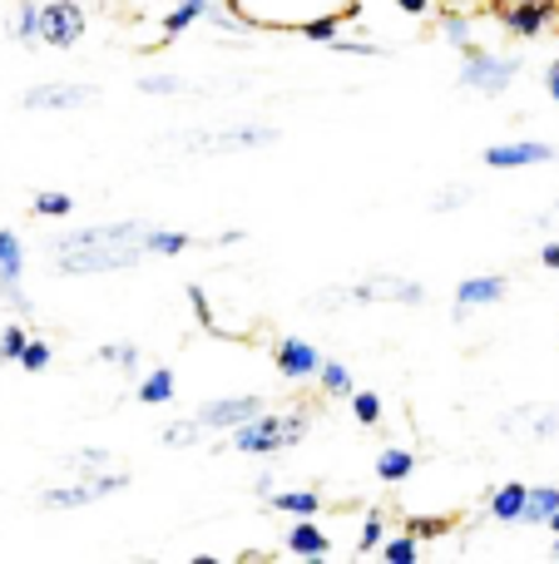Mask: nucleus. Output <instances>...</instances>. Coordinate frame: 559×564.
I'll return each instance as SVG.
<instances>
[{"instance_id": "obj_8", "label": "nucleus", "mask_w": 559, "mask_h": 564, "mask_svg": "<svg viewBox=\"0 0 559 564\" xmlns=\"http://www.w3.org/2000/svg\"><path fill=\"white\" fill-rule=\"evenodd\" d=\"M491 10L501 15V25L511 30L515 40H540L545 30L555 25L559 0H501V6H491Z\"/></svg>"}, {"instance_id": "obj_30", "label": "nucleus", "mask_w": 559, "mask_h": 564, "mask_svg": "<svg viewBox=\"0 0 559 564\" xmlns=\"http://www.w3.org/2000/svg\"><path fill=\"white\" fill-rule=\"evenodd\" d=\"M382 540H386V516L382 510H372V516L362 520V530H357V555H376V550H382Z\"/></svg>"}, {"instance_id": "obj_24", "label": "nucleus", "mask_w": 559, "mask_h": 564, "mask_svg": "<svg viewBox=\"0 0 559 564\" xmlns=\"http://www.w3.org/2000/svg\"><path fill=\"white\" fill-rule=\"evenodd\" d=\"M317 381H322V391L332 401H347L357 391V381H352V367H347V361H322V367H317Z\"/></svg>"}, {"instance_id": "obj_44", "label": "nucleus", "mask_w": 559, "mask_h": 564, "mask_svg": "<svg viewBox=\"0 0 559 564\" xmlns=\"http://www.w3.org/2000/svg\"><path fill=\"white\" fill-rule=\"evenodd\" d=\"M550 224H559V198L545 208V214H535V228H550Z\"/></svg>"}, {"instance_id": "obj_31", "label": "nucleus", "mask_w": 559, "mask_h": 564, "mask_svg": "<svg viewBox=\"0 0 559 564\" xmlns=\"http://www.w3.org/2000/svg\"><path fill=\"white\" fill-rule=\"evenodd\" d=\"M386 564H416L421 560V540L416 535H396V540H382V550H376Z\"/></svg>"}, {"instance_id": "obj_19", "label": "nucleus", "mask_w": 559, "mask_h": 564, "mask_svg": "<svg viewBox=\"0 0 559 564\" xmlns=\"http://www.w3.org/2000/svg\"><path fill=\"white\" fill-rule=\"evenodd\" d=\"M188 248H194V238L178 234V228H158V224L144 228V258H178Z\"/></svg>"}, {"instance_id": "obj_20", "label": "nucleus", "mask_w": 559, "mask_h": 564, "mask_svg": "<svg viewBox=\"0 0 559 564\" xmlns=\"http://www.w3.org/2000/svg\"><path fill=\"white\" fill-rule=\"evenodd\" d=\"M416 476V451L406 446H386L382 456H376V480H386V486H402V480Z\"/></svg>"}, {"instance_id": "obj_18", "label": "nucleus", "mask_w": 559, "mask_h": 564, "mask_svg": "<svg viewBox=\"0 0 559 564\" xmlns=\"http://www.w3.org/2000/svg\"><path fill=\"white\" fill-rule=\"evenodd\" d=\"M134 397H139V406H168V401L178 397L174 367H154V371H149V377L134 387Z\"/></svg>"}, {"instance_id": "obj_22", "label": "nucleus", "mask_w": 559, "mask_h": 564, "mask_svg": "<svg viewBox=\"0 0 559 564\" xmlns=\"http://www.w3.org/2000/svg\"><path fill=\"white\" fill-rule=\"evenodd\" d=\"M555 510H559V486H535V490H525L520 525H545Z\"/></svg>"}, {"instance_id": "obj_10", "label": "nucleus", "mask_w": 559, "mask_h": 564, "mask_svg": "<svg viewBox=\"0 0 559 564\" xmlns=\"http://www.w3.org/2000/svg\"><path fill=\"white\" fill-rule=\"evenodd\" d=\"M228 451H243V456H283V416L257 411L253 421L228 431Z\"/></svg>"}, {"instance_id": "obj_29", "label": "nucleus", "mask_w": 559, "mask_h": 564, "mask_svg": "<svg viewBox=\"0 0 559 564\" xmlns=\"http://www.w3.org/2000/svg\"><path fill=\"white\" fill-rule=\"evenodd\" d=\"M352 416H357V426H382V416H386V401L376 397V391H352Z\"/></svg>"}, {"instance_id": "obj_32", "label": "nucleus", "mask_w": 559, "mask_h": 564, "mask_svg": "<svg viewBox=\"0 0 559 564\" xmlns=\"http://www.w3.org/2000/svg\"><path fill=\"white\" fill-rule=\"evenodd\" d=\"M184 292H188V302H194V317H198V327H204V332H213V337H218V332H223V322L213 317V302H208L204 282H188Z\"/></svg>"}, {"instance_id": "obj_45", "label": "nucleus", "mask_w": 559, "mask_h": 564, "mask_svg": "<svg viewBox=\"0 0 559 564\" xmlns=\"http://www.w3.org/2000/svg\"><path fill=\"white\" fill-rule=\"evenodd\" d=\"M253 490H257V496H263V500H267V496H273V490H277V486H273V470H263V476H257V480H253Z\"/></svg>"}, {"instance_id": "obj_23", "label": "nucleus", "mask_w": 559, "mask_h": 564, "mask_svg": "<svg viewBox=\"0 0 559 564\" xmlns=\"http://www.w3.org/2000/svg\"><path fill=\"white\" fill-rule=\"evenodd\" d=\"M10 40L15 45H40V0H20L15 6V20H10Z\"/></svg>"}, {"instance_id": "obj_4", "label": "nucleus", "mask_w": 559, "mask_h": 564, "mask_svg": "<svg viewBox=\"0 0 559 564\" xmlns=\"http://www.w3.org/2000/svg\"><path fill=\"white\" fill-rule=\"evenodd\" d=\"M283 139V129L273 124H233V129H184L168 134V144H178L184 154H248V149H267Z\"/></svg>"}, {"instance_id": "obj_1", "label": "nucleus", "mask_w": 559, "mask_h": 564, "mask_svg": "<svg viewBox=\"0 0 559 564\" xmlns=\"http://www.w3.org/2000/svg\"><path fill=\"white\" fill-rule=\"evenodd\" d=\"M144 228L149 224H95V228H75L59 234L50 243L59 278H99V273H129L144 263Z\"/></svg>"}, {"instance_id": "obj_48", "label": "nucleus", "mask_w": 559, "mask_h": 564, "mask_svg": "<svg viewBox=\"0 0 559 564\" xmlns=\"http://www.w3.org/2000/svg\"><path fill=\"white\" fill-rule=\"evenodd\" d=\"M550 560H559V535H555V545H550Z\"/></svg>"}, {"instance_id": "obj_11", "label": "nucleus", "mask_w": 559, "mask_h": 564, "mask_svg": "<svg viewBox=\"0 0 559 564\" xmlns=\"http://www.w3.org/2000/svg\"><path fill=\"white\" fill-rule=\"evenodd\" d=\"M257 411H267V397H257V391L218 397V401H204V406H198V426L204 431H233V426H243V421H253Z\"/></svg>"}, {"instance_id": "obj_25", "label": "nucleus", "mask_w": 559, "mask_h": 564, "mask_svg": "<svg viewBox=\"0 0 559 564\" xmlns=\"http://www.w3.org/2000/svg\"><path fill=\"white\" fill-rule=\"evenodd\" d=\"M204 436H208V431L198 426V416H188V421H168V426L158 431V441H164L168 451H188V446H198Z\"/></svg>"}, {"instance_id": "obj_41", "label": "nucleus", "mask_w": 559, "mask_h": 564, "mask_svg": "<svg viewBox=\"0 0 559 564\" xmlns=\"http://www.w3.org/2000/svg\"><path fill=\"white\" fill-rule=\"evenodd\" d=\"M559 436V411H540L535 416V441H555Z\"/></svg>"}, {"instance_id": "obj_6", "label": "nucleus", "mask_w": 559, "mask_h": 564, "mask_svg": "<svg viewBox=\"0 0 559 564\" xmlns=\"http://www.w3.org/2000/svg\"><path fill=\"white\" fill-rule=\"evenodd\" d=\"M99 99V85H85V79H45V85H30L20 95V109L30 115H69V109H85Z\"/></svg>"}, {"instance_id": "obj_7", "label": "nucleus", "mask_w": 559, "mask_h": 564, "mask_svg": "<svg viewBox=\"0 0 559 564\" xmlns=\"http://www.w3.org/2000/svg\"><path fill=\"white\" fill-rule=\"evenodd\" d=\"M89 30V15L79 0H40V45L75 50Z\"/></svg>"}, {"instance_id": "obj_38", "label": "nucleus", "mask_w": 559, "mask_h": 564, "mask_svg": "<svg viewBox=\"0 0 559 564\" xmlns=\"http://www.w3.org/2000/svg\"><path fill=\"white\" fill-rule=\"evenodd\" d=\"M30 341V332H25V322H6L0 327V361H10L15 367V357H20V347Z\"/></svg>"}, {"instance_id": "obj_40", "label": "nucleus", "mask_w": 559, "mask_h": 564, "mask_svg": "<svg viewBox=\"0 0 559 564\" xmlns=\"http://www.w3.org/2000/svg\"><path fill=\"white\" fill-rule=\"evenodd\" d=\"M392 6L402 10V15H412V20H426L436 6H441V0H392Z\"/></svg>"}, {"instance_id": "obj_28", "label": "nucleus", "mask_w": 559, "mask_h": 564, "mask_svg": "<svg viewBox=\"0 0 559 564\" xmlns=\"http://www.w3.org/2000/svg\"><path fill=\"white\" fill-rule=\"evenodd\" d=\"M99 361H109V367H119V371H139L144 347H139V341H105V347H99Z\"/></svg>"}, {"instance_id": "obj_12", "label": "nucleus", "mask_w": 559, "mask_h": 564, "mask_svg": "<svg viewBox=\"0 0 559 564\" xmlns=\"http://www.w3.org/2000/svg\"><path fill=\"white\" fill-rule=\"evenodd\" d=\"M273 367H277V377L283 381H317V367H322V351L313 347V341H303V337H283L273 347Z\"/></svg>"}, {"instance_id": "obj_47", "label": "nucleus", "mask_w": 559, "mask_h": 564, "mask_svg": "<svg viewBox=\"0 0 559 564\" xmlns=\"http://www.w3.org/2000/svg\"><path fill=\"white\" fill-rule=\"evenodd\" d=\"M545 530H550V535H559V510H555L550 520H545Z\"/></svg>"}, {"instance_id": "obj_27", "label": "nucleus", "mask_w": 559, "mask_h": 564, "mask_svg": "<svg viewBox=\"0 0 559 564\" xmlns=\"http://www.w3.org/2000/svg\"><path fill=\"white\" fill-rule=\"evenodd\" d=\"M50 361H55V347H50L45 337H30L25 347H20L15 367H20V371H30V377H40V371H50Z\"/></svg>"}, {"instance_id": "obj_43", "label": "nucleus", "mask_w": 559, "mask_h": 564, "mask_svg": "<svg viewBox=\"0 0 559 564\" xmlns=\"http://www.w3.org/2000/svg\"><path fill=\"white\" fill-rule=\"evenodd\" d=\"M238 243H248L243 228H228V234H218V248H238Z\"/></svg>"}, {"instance_id": "obj_5", "label": "nucleus", "mask_w": 559, "mask_h": 564, "mask_svg": "<svg viewBox=\"0 0 559 564\" xmlns=\"http://www.w3.org/2000/svg\"><path fill=\"white\" fill-rule=\"evenodd\" d=\"M119 490H129L124 470H95V476H79L75 486L40 490V506L45 510H79V506H95V500H105V496H119Z\"/></svg>"}, {"instance_id": "obj_34", "label": "nucleus", "mask_w": 559, "mask_h": 564, "mask_svg": "<svg viewBox=\"0 0 559 564\" xmlns=\"http://www.w3.org/2000/svg\"><path fill=\"white\" fill-rule=\"evenodd\" d=\"M65 466L79 470V476H95V470L114 466V456H109V451H99V446H85V451H75V456H65Z\"/></svg>"}, {"instance_id": "obj_42", "label": "nucleus", "mask_w": 559, "mask_h": 564, "mask_svg": "<svg viewBox=\"0 0 559 564\" xmlns=\"http://www.w3.org/2000/svg\"><path fill=\"white\" fill-rule=\"evenodd\" d=\"M545 95H550L555 105H559V59H555L550 69H545Z\"/></svg>"}, {"instance_id": "obj_2", "label": "nucleus", "mask_w": 559, "mask_h": 564, "mask_svg": "<svg viewBox=\"0 0 559 564\" xmlns=\"http://www.w3.org/2000/svg\"><path fill=\"white\" fill-rule=\"evenodd\" d=\"M248 30H273V35H293V30L313 25L322 15H352L357 0H223Z\"/></svg>"}, {"instance_id": "obj_3", "label": "nucleus", "mask_w": 559, "mask_h": 564, "mask_svg": "<svg viewBox=\"0 0 559 564\" xmlns=\"http://www.w3.org/2000/svg\"><path fill=\"white\" fill-rule=\"evenodd\" d=\"M520 69H525L520 55H495V50H485V45H471V50H461L456 85L471 89V95H481V99H501L505 89L520 79Z\"/></svg>"}, {"instance_id": "obj_26", "label": "nucleus", "mask_w": 559, "mask_h": 564, "mask_svg": "<svg viewBox=\"0 0 559 564\" xmlns=\"http://www.w3.org/2000/svg\"><path fill=\"white\" fill-rule=\"evenodd\" d=\"M30 214L35 218H69L75 214V198L59 194V188H40V194L30 198Z\"/></svg>"}, {"instance_id": "obj_17", "label": "nucleus", "mask_w": 559, "mask_h": 564, "mask_svg": "<svg viewBox=\"0 0 559 564\" xmlns=\"http://www.w3.org/2000/svg\"><path fill=\"white\" fill-rule=\"evenodd\" d=\"M208 6H213V0H178V6L168 10L164 20H158V45H174V40L184 35V30L194 25V20H204V15H208Z\"/></svg>"}, {"instance_id": "obj_37", "label": "nucleus", "mask_w": 559, "mask_h": 564, "mask_svg": "<svg viewBox=\"0 0 559 564\" xmlns=\"http://www.w3.org/2000/svg\"><path fill=\"white\" fill-rule=\"evenodd\" d=\"M441 40H446V45H456V50H471L475 45V40H471V15H456V10H451V15L441 20Z\"/></svg>"}, {"instance_id": "obj_21", "label": "nucleus", "mask_w": 559, "mask_h": 564, "mask_svg": "<svg viewBox=\"0 0 559 564\" xmlns=\"http://www.w3.org/2000/svg\"><path fill=\"white\" fill-rule=\"evenodd\" d=\"M525 490L530 486H520V480H511V486H501L491 496V520H501V525H520V510H525Z\"/></svg>"}, {"instance_id": "obj_33", "label": "nucleus", "mask_w": 559, "mask_h": 564, "mask_svg": "<svg viewBox=\"0 0 559 564\" xmlns=\"http://www.w3.org/2000/svg\"><path fill=\"white\" fill-rule=\"evenodd\" d=\"M188 79H178V75H139V95H158V99H168V95H188Z\"/></svg>"}, {"instance_id": "obj_15", "label": "nucleus", "mask_w": 559, "mask_h": 564, "mask_svg": "<svg viewBox=\"0 0 559 564\" xmlns=\"http://www.w3.org/2000/svg\"><path fill=\"white\" fill-rule=\"evenodd\" d=\"M505 292H511V278H501V273L465 278L461 288H456V307H495Z\"/></svg>"}, {"instance_id": "obj_39", "label": "nucleus", "mask_w": 559, "mask_h": 564, "mask_svg": "<svg viewBox=\"0 0 559 564\" xmlns=\"http://www.w3.org/2000/svg\"><path fill=\"white\" fill-rule=\"evenodd\" d=\"M446 530H451V520H416V516L406 520V535H416L421 545H426V540H441Z\"/></svg>"}, {"instance_id": "obj_9", "label": "nucleus", "mask_w": 559, "mask_h": 564, "mask_svg": "<svg viewBox=\"0 0 559 564\" xmlns=\"http://www.w3.org/2000/svg\"><path fill=\"white\" fill-rule=\"evenodd\" d=\"M347 302H396V307H421L426 302V288L402 273H372L362 282L347 288Z\"/></svg>"}, {"instance_id": "obj_46", "label": "nucleus", "mask_w": 559, "mask_h": 564, "mask_svg": "<svg viewBox=\"0 0 559 564\" xmlns=\"http://www.w3.org/2000/svg\"><path fill=\"white\" fill-rule=\"evenodd\" d=\"M540 263H545V268H555V273H559V243H545V248H540Z\"/></svg>"}, {"instance_id": "obj_36", "label": "nucleus", "mask_w": 559, "mask_h": 564, "mask_svg": "<svg viewBox=\"0 0 559 564\" xmlns=\"http://www.w3.org/2000/svg\"><path fill=\"white\" fill-rule=\"evenodd\" d=\"M307 436H313V411H293V416H283V451L303 446Z\"/></svg>"}, {"instance_id": "obj_35", "label": "nucleus", "mask_w": 559, "mask_h": 564, "mask_svg": "<svg viewBox=\"0 0 559 564\" xmlns=\"http://www.w3.org/2000/svg\"><path fill=\"white\" fill-rule=\"evenodd\" d=\"M465 204H475V188L471 184H446L441 194L431 198V214H456V208H465Z\"/></svg>"}, {"instance_id": "obj_14", "label": "nucleus", "mask_w": 559, "mask_h": 564, "mask_svg": "<svg viewBox=\"0 0 559 564\" xmlns=\"http://www.w3.org/2000/svg\"><path fill=\"white\" fill-rule=\"evenodd\" d=\"M283 545H287L293 560H317V564L332 560V540H327V530L317 525V520H293V530H287Z\"/></svg>"}, {"instance_id": "obj_16", "label": "nucleus", "mask_w": 559, "mask_h": 564, "mask_svg": "<svg viewBox=\"0 0 559 564\" xmlns=\"http://www.w3.org/2000/svg\"><path fill=\"white\" fill-rule=\"evenodd\" d=\"M267 510H273V516H293V520H317L322 516V496H317V490H273V496H267Z\"/></svg>"}, {"instance_id": "obj_13", "label": "nucleus", "mask_w": 559, "mask_h": 564, "mask_svg": "<svg viewBox=\"0 0 559 564\" xmlns=\"http://www.w3.org/2000/svg\"><path fill=\"white\" fill-rule=\"evenodd\" d=\"M559 149L540 144V139H520V144H495L481 154L485 169H535V164H555Z\"/></svg>"}]
</instances>
